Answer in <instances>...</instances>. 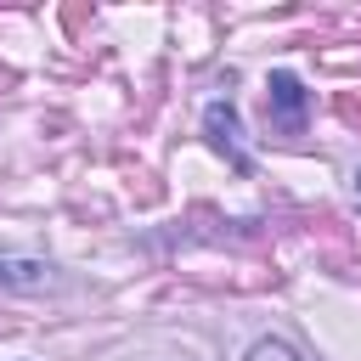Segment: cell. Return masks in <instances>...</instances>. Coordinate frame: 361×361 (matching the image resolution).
I'll return each mask as SVG.
<instances>
[{"label": "cell", "instance_id": "cell-4", "mask_svg": "<svg viewBox=\"0 0 361 361\" xmlns=\"http://www.w3.org/2000/svg\"><path fill=\"white\" fill-rule=\"evenodd\" d=\"M355 203H361V169H355Z\"/></svg>", "mask_w": 361, "mask_h": 361}, {"label": "cell", "instance_id": "cell-1", "mask_svg": "<svg viewBox=\"0 0 361 361\" xmlns=\"http://www.w3.org/2000/svg\"><path fill=\"white\" fill-rule=\"evenodd\" d=\"M305 107H310L305 85H299L293 73H271V85H265V113H271V124L293 135V130H305Z\"/></svg>", "mask_w": 361, "mask_h": 361}, {"label": "cell", "instance_id": "cell-2", "mask_svg": "<svg viewBox=\"0 0 361 361\" xmlns=\"http://www.w3.org/2000/svg\"><path fill=\"white\" fill-rule=\"evenodd\" d=\"M203 124H209V135H214V147H226V152H231V164H237V169H248V158H243V147H237V113L214 102V107L203 113Z\"/></svg>", "mask_w": 361, "mask_h": 361}, {"label": "cell", "instance_id": "cell-3", "mask_svg": "<svg viewBox=\"0 0 361 361\" xmlns=\"http://www.w3.org/2000/svg\"><path fill=\"white\" fill-rule=\"evenodd\" d=\"M248 361H299V355H293V350H288V344H282V338H259V344H254V355H248Z\"/></svg>", "mask_w": 361, "mask_h": 361}]
</instances>
